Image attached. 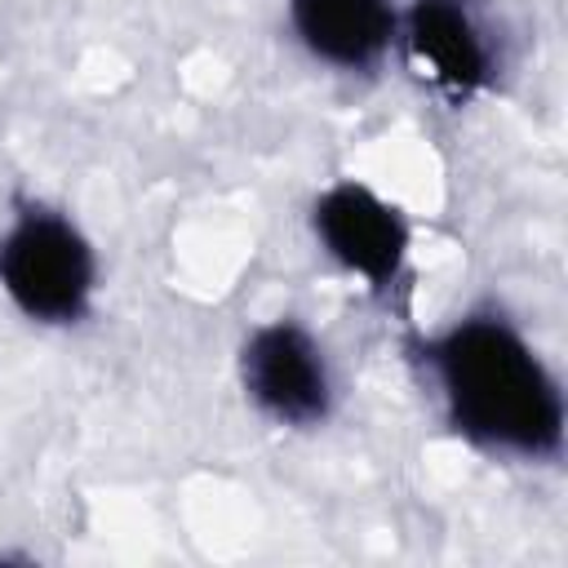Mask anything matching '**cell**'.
Segmentation results:
<instances>
[{"instance_id": "2", "label": "cell", "mask_w": 568, "mask_h": 568, "mask_svg": "<svg viewBox=\"0 0 568 568\" xmlns=\"http://www.w3.org/2000/svg\"><path fill=\"white\" fill-rule=\"evenodd\" d=\"M0 302L40 333H75L102 302L89 226L49 195H13L0 222Z\"/></svg>"}, {"instance_id": "5", "label": "cell", "mask_w": 568, "mask_h": 568, "mask_svg": "<svg viewBox=\"0 0 568 568\" xmlns=\"http://www.w3.org/2000/svg\"><path fill=\"white\" fill-rule=\"evenodd\" d=\"M395 58L448 106H470L497 89L501 44L475 0H404Z\"/></svg>"}, {"instance_id": "1", "label": "cell", "mask_w": 568, "mask_h": 568, "mask_svg": "<svg viewBox=\"0 0 568 568\" xmlns=\"http://www.w3.org/2000/svg\"><path fill=\"white\" fill-rule=\"evenodd\" d=\"M408 355L439 426L457 444L524 470H555L564 462V377L506 306H462L444 324L426 328Z\"/></svg>"}, {"instance_id": "4", "label": "cell", "mask_w": 568, "mask_h": 568, "mask_svg": "<svg viewBox=\"0 0 568 568\" xmlns=\"http://www.w3.org/2000/svg\"><path fill=\"white\" fill-rule=\"evenodd\" d=\"M306 231L320 257L368 293L386 297L413 266V217L364 178H333L306 204Z\"/></svg>"}, {"instance_id": "6", "label": "cell", "mask_w": 568, "mask_h": 568, "mask_svg": "<svg viewBox=\"0 0 568 568\" xmlns=\"http://www.w3.org/2000/svg\"><path fill=\"white\" fill-rule=\"evenodd\" d=\"M404 0H284L293 49L342 80H373L395 62Z\"/></svg>"}, {"instance_id": "3", "label": "cell", "mask_w": 568, "mask_h": 568, "mask_svg": "<svg viewBox=\"0 0 568 568\" xmlns=\"http://www.w3.org/2000/svg\"><path fill=\"white\" fill-rule=\"evenodd\" d=\"M235 386L248 413L284 435H315L342 408L337 359L302 315H266L244 328Z\"/></svg>"}]
</instances>
